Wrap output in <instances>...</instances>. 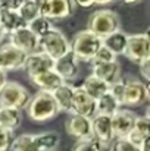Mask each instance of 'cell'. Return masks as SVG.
<instances>
[{"label":"cell","instance_id":"16","mask_svg":"<svg viewBox=\"0 0 150 151\" xmlns=\"http://www.w3.org/2000/svg\"><path fill=\"white\" fill-rule=\"evenodd\" d=\"M91 134L94 139H97L104 145H109L115 138L113 131H112L110 117L101 116V114H96L94 117H91Z\"/></svg>","mask_w":150,"mask_h":151},{"label":"cell","instance_id":"15","mask_svg":"<svg viewBox=\"0 0 150 151\" xmlns=\"http://www.w3.org/2000/svg\"><path fill=\"white\" fill-rule=\"evenodd\" d=\"M53 65H54V60H51L49 56H46L41 51H36V53L27 56V60L24 63V69L28 73V76L33 78V76H37L43 72L53 69Z\"/></svg>","mask_w":150,"mask_h":151},{"label":"cell","instance_id":"17","mask_svg":"<svg viewBox=\"0 0 150 151\" xmlns=\"http://www.w3.org/2000/svg\"><path fill=\"white\" fill-rule=\"evenodd\" d=\"M91 73L107 85L121 79V65L118 60L110 63H91Z\"/></svg>","mask_w":150,"mask_h":151},{"label":"cell","instance_id":"40","mask_svg":"<svg viewBox=\"0 0 150 151\" xmlns=\"http://www.w3.org/2000/svg\"><path fill=\"white\" fill-rule=\"evenodd\" d=\"M4 35H6V34H4V32H3V29L0 28V43L3 41V38H4Z\"/></svg>","mask_w":150,"mask_h":151},{"label":"cell","instance_id":"29","mask_svg":"<svg viewBox=\"0 0 150 151\" xmlns=\"http://www.w3.org/2000/svg\"><path fill=\"white\" fill-rule=\"evenodd\" d=\"M109 148H110L109 145L101 144L97 139L88 138V139H81V141H78V142L74 145L72 151H107Z\"/></svg>","mask_w":150,"mask_h":151},{"label":"cell","instance_id":"23","mask_svg":"<svg viewBox=\"0 0 150 151\" xmlns=\"http://www.w3.org/2000/svg\"><path fill=\"white\" fill-rule=\"evenodd\" d=\"M127 37H128V34H125L122 29H119V31L107 35L106 38H103L101 43H103L104 47H107L115 56H119V54H124L125 46H127Z\"/></svg>","mask_w":150,"mask_h":151},{"label":"cell","instance_id":"30","mask_svg":"<svg viewBox=\"0 0 150 151\" xmlns=\"http://www.w3.org/2000/svg\"><path fill=\"white\" fill-rule=\"evenodd\" d=\"M115 60H118L116 56L109 50L107 47H104V46L101 44V47L97 50L94 59L91 60V63H110V62H115Z\"/></svg>","mask_w":150,"mask_h":151},{"label":"cell","instance_id":"35","mask_svg":"<svg viewBox=\"0 0 150 151\" xmlns=\"http://www.w3.org/2000/svg\"><path fill=\"white\" fill-rule=\"evenodd\" d=\"M138 70H140V75L143 76V79L150 81V57L138 63Z\"/></svg>","mask_w":150,"mask_h":151},{"label":"cell","instance_id":"37","mask_svg":"<svg viewBox=\"0 0 150 151\" xmlns=\"http://www.w3.org/2000/svg\"><path fill=\"white\" fill-rule=\"evenodd\" d=\"M7 81H9V79H7V72H4V70L0 69V90L6 85Z\"/></svg>","mask_w":150,"mask_h":151},{"label":"cell","instance_id":"14","mask_svg":"<svg viewBox=\"0 0 150 151\" xmlns=\"http://www.w3.org/2000/svg\"><path fill=\"white\" fill-rule=\"evenodd\" d=\"M53 70L65 81H74L78 73H80V60L72 54V51L66 53L65 56L59 57L57 60H54L53 65Z\"/></svg>","mask_w":150,"mask_h":151},{"label":"cell","instance_id":"39","mask_svg":"<svg viewBox=\"0 0 150 151\" xmlns=\"http://www.w3.org/2000/svg\"><path fill=\"white\" fill-rule=\"evenodd\" d=\"M125 4H134V3H138V1H141V0H122Z\"/></svg>","mask_w":150,"mask_h":151},{"label":"cell","instance_id":"41","mask_svg":"<svg viewBox=\"0 0 150 151\" xmlns=\"http://www.w3.org/2000/svg\"><path fill=\"white\" fill-rule=\"evenodd\" d=\"M0 10H1V9H0Z\"/></svg>","mask_w":150,"mask_h":151},{"label":"cell","instance_id":"8","mask_svg":"<svg viewBox=\"0 0 150 151\" xmlns=\"http://www.w3.org/2000/svg\"><path fill=\"white\" fill-rule=\"evenodd\" d=\"M149 100V87L138 81V79H128L125 81L124 96L121 106H130V107H138Z\"/></svg>","mask_w":150,"mask_h":151},{"label":"cell","instance_id":"34","mask_svg":"<svg viewBox=\"0 0 150 151\" xmlns=\"http://www.w3.org/2000/svg\"><path fill=\"white\" fill-rule=\"evenodd\" d=\"M24 1H25V0H0V9L18 12L19 7L24 4Z\"/></svg>","mask_w":150,"mask_h":151},{"label":"cell","instance_id":"25","mask_svg":"<svg viewBox=\"0 0 150 151\" xmlns=\"http://www.w3.org/2000/svg\"><path fill=\"white\" fill-rule=\"evenodd\" d=\"M119 103L116 99L107 91L106 94H103L100 99L96 100V114H101V116H113L118 110H119Z\"/></svg>","mask_w":150,"mask_h":151},{"label":"cell","instance_id":"31","mask_svg":"<svg viewBox=\"0 0 150 151\" xmlns=\"http://www.w3.org/2000/svg\"><path fill=\"white\" fill-rule=\"evenodd\" d=\"M110 151H140V148L136 147V145H133L127 138H118L112 144Z\"/></svg>","mask_w":150,"mask_h":151},{"label":"cell","instance_id":"2","mask_svg":"<svg viewBox=\"0 0 150 151\" xmlns=\"http://www.w3.org/2000/svg\"><path fill=\"white\" fill-rule=\"evenodd\" d=\"M87 29L93 32L100 40L121 29V19L115 10L110 9H97L88 18Z\"/></svg>","mask_w":150,"mask_h":151},{"label":"cell","instance_id":"36","mask_svg":"<svg viewBox=\"0 0 150 151\" xmlns=\"http://www.w3.org/2000/svg\"><path fill=\"white\" fill-rule=\"evenodd\" d=\"M75 6H81V7H91L94 6V0H74Z\"/></svg>","mask_w":150,"mask_h":151},{"label":"cell","instance_id":"11","mask_svg":"<svg viewBox=\"0 0 150 151\" xmlns=\"http://www.w3.org/2000/svg\"><path fill=\"white\" fill-rule=\"evenodd\" d=\"M136 117H137V114L131 110H127V109H119L113 116H110L113 137H116V139L118 138H127V135L134 128Z\"/></svg>","mask_w":150,"mask_h":151},{"label":"cell","instance_id":"1","mask_svg":"<svg viewBox=\"0 0 150 151\" xmlns=\"http://www.w3.org/2000/svg\"><path fill=\"white\" fill-rule=\"evenodd\" d=\"M25 110L28 113V117L38 123L47 122L59 114V107L53 99L51 93H46V91L36 93L31 97V100L28 101Z\"/></svg>","mask_w":150,"mask_h":151},{"label":"cell","instance_id":"26","mask_svg":"<svg viewBox=\"0 0 150 151\" xmlns=\"http://www.w3.org/2000/svg\"><path fill=\"white\" fill-rule=\"evenodd\" d=\"M18 13L28 25L31 21L40 16V0H25L24 4L19 7Z\"/></svg>","mask_w":150,"mask_h":151},{"label":"cell","instance_id":"6","mask_svg":"<svg viewBox=\"0 0 150 151\" xmlns=\"http://www.w3.org/2000/svg\"><path fill=\"white\" fill-rule=\"evenodd\" d=\"M124 56L134 63H140L144 59L150 57V38L147 32L131 34L127 37V46L124 50Z\"/></svg>","mask_w":150,"mask_h":151},{"label":"cell","instance_id":"19","mask_svg":"<svg viewBox=\"0 0 150 151\" xmlns=\"http://www.w3.org/2000/svg\"><path fill=\"white\" fill-rule=\"evenodd\" d=\"M27 27V24L24 22V19L19 16L18 12L15 10H0V28L3 29L4 34H12L15 31H18L19 28Z\"/></svg>","mask_w":150,"mask_h":151},{"label":"cell","instance_id":"27","mask_svg":"<svg viewBox=\"0 0 150 151\" xmlns=\"http://www.w3.org/2000/svg\"><path fill=\"white\" fill-rule=\"evenodd\" d=\"M10 150L12 151H40L38 147L36 145L34 139H33V134H22L19 137H16L12 144H10Z\"/></svg>","mask_w":150,"mask_h":151},{"label":"cell","instance_id":"38","mask_svg":"<svg viewBox=\"0 0 150 151\" xmlns=\"http://www.w3.org/2000/svg\"><path fill=\"white\" fill-rule=\"evenodd\" d=\"M115 0H94V4H99V6H104V4H110L113 3Z\"/></svg>","mask_w":150,"mask_h":151},{"label":"cell","instance_id":"10","mask_svg":"<svg viewBox=\"0 0 150 151\" xmlns=\"http://www.w3.org/2000/svg\"><path fill=\"white\" fill-rule=\"evenodd\" d=\"M27 56L24 51L18 50L12 44H3L0 46V69L4 72L16 70L24 68V63L27 60Z\"/></svg>","mask_w":150,"mask_h":151},{"label":"cell","instance_id":"5","mask_svg":"<svg viewBox=\"0 0 150 151\" xmlns=\"http://www.w3.org/2000/svg\"><path fill=\"white\" fill-rule=\"evenodd\" d=\"M31 100V93L15 81H7L6 85L0 90V107H12L24 110Z\"/></svg>","mask_w":150,"mask_h":151},{"label":"cell","instance_id":"24","mask_svg":"<svg viewBox=\"0 0 150 151\" xmlns=\"http://www.w3.org/2000/svg\"><path fill=\"white\" fill-rule=\"evenodd\" d=\"M33 139L40 151H53L60 142V137L57 132H41V134H33Z\"/></svg>","mask_w":150,"mask_h":151},{"label":"cell","instance_id":"20","mask_svg":"<svg viewBox=\"0 0 150 151\" xmlns=\"http://www.w3.org/2000/svg\"><path fill=\"white\" fill-rule=\"evenodd\" d=\"M74 85L68 84V82H63L56 91L51 93L53 99L56 101L57 107H59V111H66V113H71V109H72V97H74Z\"/></svg>","mask_w":150,"mask_h":151},{"label":"cell","instance_id":"28","mask_svg":"<svg viewBox=\"0 0 150 151\" xmlns=\"http://www.w3.org/2000/svg\"><path fill=\"white\" fill-rule=\"evenodd\" d=\"M27 27L31 29V32H33L34 35H37L38 38H41L44 34H47L50 29L53 28V24H51V21H49L47 18L38 16V18H36L34 21H31Z\"/></svg>","mask_w":150,"mask_h":151},{"label":"cell","instance_id":"21","mask_svg":"<svg viewBox=\"0 0 150 151\" xmlns=\"http://www.w3.org/2000/svg\"><path fill=\"white\" fill-rule=\"evenodd\" d=\"M22 122L21 110L12 107H0V126L13 132Z\"/></svg>","mask_w":150,"mask_h":151},{"label":"cell","instance_id":"7","mask_svg":"<svg viewBox=\"0 0 150 151\" xmlns=\"http://www.w3.org/2000/svg\"><path fill=\"white\" fill-rule=\"evenodd\" d=\"M75 12L74 0H40V16L49 21H60Z\"/></svg>","mask_w":150,"mask_h":151},{"label":"cell","instance_id":"22","mask_svg":"<svg viewBox=\"0 0 150 151\" xmlns=\"http://www.w3.org/2000/svg\"><path fill=\"white\" fill-rule=\"evenodd\" d=\"M81 88H83L93 100H97L103 94H106V93L109 91V85H107L106 82H103L101 79H99L97 76H94L93 73L88 75V76L84 79Z\"/></svg>","mask_w":150,"mask_h":151},{"label":"cell","instance_id":"13","mask_svg":"<svg viewBox=\"0 0 150 151\" xmlns=\"http://www.w3.org/2000/svg\"><path fill=\"white\" fill-rule=\"evenodd\" d=\"M71 113L80 114V116H84V117H88V119L94 117L96 116V100H93L81 87H75Z\"/></svg>","mask_w":150,"mask_h":151},{"label":"cell","instance_id":"3","mask_svg":"<svg viewBox=\"0 0 150 151\" xmlns=\"http://www.w3.org/2000/svg\"><path fill=\"white\" fill-rule=\"evenodd\" d=\"M71 43V51L80 62H91L96 53L101 47V40L88 29L80 31L74 35Z\"/></svg>","mask_w":150,"mask_h":151},{"label":"cell","instance_id":"32","mask_svg":"<svg viewBox=\"0 0 150 151\" xmlns=\"http://www.w3.org/2000/svg\"><path fill=\"white\" fill-rule=\"evenodd\" d=\"M124 88H125V81L124 79H118L113 84L109 85V93L116 99V101L121 104L122 103V96H124Z\"/></svg>","mask_w":150,"mask_h":151},{"label":"cell","instance_id":"33","mask_svg":"<svg viewBox=\"0 0 150 151\" xmlns=\"http://www.w3.org/2000/svg\"><path fill=\"white\" fill-rule=\"evenodd\" d=\"M12 144V132L0 126V151H7Z\"/></svg>","mask_w":150,"mask_h":151},{"label":"cell","instance_id":"18","mask_svg":"<svg viewBox=\"0 0 150 151\" xmlns=\"http://www.w3.org/2000/svg\"><path fill=\"white\" fill-rule=\"evenodd\" d=\"M31 81H33V84H34L40 91H46V93L56 91V90L65 82L53 69H50L47 72H43V73H40V75H37V76H33Z\"/></svg>","mask_w":150,"mask_h":151},{"label":"cell","instance_id":"12","mask_svg":"<svg viewBox=\"0 0 150 151\" xmlns=\"http://www.w3.org/2000/svg\"><path fill=\"white\" fill-rule=\"evenodd\" d=\"M65 129H66L68 135L77 138L78 141L93 138V134H91V119L80 116V114L71 113L69 117L65 122Z\"/></svg>","mask_w":150,"mask_h":151},{"label":"cell","instance_id":"4","mask_svg":"<svg viewBox=\"0 0 150 151\" xmlns=\"http://www.w3.org/2000/svg\"><path fill=\"white\" fill-rule=\"evenodd\" d=\"M38 51L49 56L51 60H57L71 51V43L60 29L53 27L47 34L38 38Z\"/></svg>","mask_w":150,"mask_h":151},{"label":"cell","instance_id":"9","mask_svg":"<svg viewBox=\"0 0 150 151\" xmlns=\"http://www.w3.org/2000/svg\"><path fill=\"white\" fill-rule=\"evenodd\" d=\"M9 44L24 51L25 54H33L38 51V37L34 35L28 27H24L9 35Z\"/></svg>","mask_w":150,"mask_h":151}]
</instances>
